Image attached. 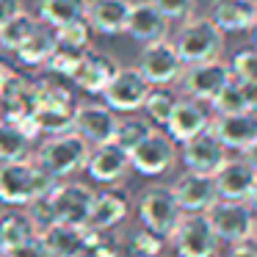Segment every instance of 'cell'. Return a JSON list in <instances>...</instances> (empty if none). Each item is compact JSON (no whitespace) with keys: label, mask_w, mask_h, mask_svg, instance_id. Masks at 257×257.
<instances>
[{"label":"cell","mask_w":257,"mask_h":257,"mask_svg":"<svg viewBox=\"0 0 257 257\" xmlns=\"http://www.w3.org/2000/svg\"><path fill=\"white\" fill-rule=\"evenodd\" d=\"M232 80V69L227 61L216 58V61H202V64H185L183 75H180V94L199 100L210 105V100Z\"/></svg>","instance_id":"obj_8"},{"label":"cell","mask_w":257,"mask_h":257,"mask_svg":"<svg viewBox=\"0 0 257 257\" xmlns=\"http://www.w3.org/2000/svg\"><path fill=\"white\" fill-rule=\"evenodd\" d=\"M86 6H89V0H36V20L56 31L61 25L83 20Z\"/></svg>","instance_id":"obj_28"},{"label":"cell","mask_w":257,"mask_h":257,"mask_svg":"<svg viewBox=\"0 0 257 257\" xmlns=\"http://www.w3.org/2000/svg\"><path fill=\"white\" fill-rule=\"evenodd\" d=\"M133 199L124 188L108 185L105 191L94 194V205H91V216H89V229L94 232H111L113 227L124 221L130 216Z\"/></svg>","instance_id":"obj_19"},{"label":"cell","mask_w":257,"mask_h":257,"mask_svg":"<svg viewBox=\"0 0 257 257\" xmlns=\"http://www.w3.org/2000/svg\"><path fill=\"white\" fill-rule=\"evenodd\" d=\"M53 47H56V34H53V28L42 25V28L36 31V34L31 36V39L25 42L17 53H14V56H17V61L23 64V67L45 69L47 58H50V53H53Z\"/></svg>","instance_id":"obj_31"},{"label":"cell","mask_w":257,"mask_h":257,"mask_svg":"<svg viewBox=\"0 0 257 257\" xmlns=\"http://www.w3.org/2000/svg\"><path fill=\"white\" fill-rule=\"evenodd\" d=\"M119 113L111 111L105 102H78L72 119V130L83 136L91 147L113 141V130H116Z\"/></svg>","instance_id":"obj_14"},{"label":"cell","mask_w":257,"mask_h":257,"mask_svg":"<svg viewBox=\"0 0 257 257\" xmlns=\"http://www.w3.org/2000/svg\"><path fill=\"white\" fill-rule=\"evenodd\" d=\"M97 191L78 180H58L50 188V205H53V218L61 224L72 227H89L91 205H94Z\"/></svg>","instance_id":"obj_7"},{"label":"cell","mask_w":257,"mask_h":257,"mask_svg":"<svg viewBox=\"0 0 257 257\" xmlns=\"http://www.w3.org/2000/svg\"><path fill=\"white\" fill-rule=\"evenodd\" d=\"M229 69H232V78L240 80V83H254L257 80V47H246V50H238L229 61Z\"/></svg>","instance_id":"obj_37"},{"label":"cell","mask_w":257,"mask_h":257,"mask_svg":"<svg viewBox=\"0 0 257 257\" xmlns=\"http://www.w3.org/2000/svg\"><path fill=\"white\" fill-rule=\"evenodd\" d=\"M207 17L224 34H249L257 25V0H213Z\"/></svg>","instance_id":"obj_23"},{"label":"cell","mask_w":257,"mask_h":257,"mask_svg":"<svg viewBox=\"0 0 257 257\" xmlns=\"http://www.w3.org/2000/svg\"><path fill=\"white\" fill-rule=\"evenodd\" d=\"M172 191L183 213H205L218 199L213 174H199V172H188V169L172 183Z\"/></svg>","instance_id":"obj_18"},{"label":"cell","mask_w":257,"mask_h":257,"mask_svg":"<svg viewBox=\"0 0 257 257\" xmlns=\"http://www.w3.org/2000/svg\"><path fill=\"white\" fill-rule=\"evenodd\" d=\"M246 202H249V207L254 210V216H257V183H254V188H251V194H249V199H246Z\"/></svg>","instance_id":"obj_47"},{"label":"cell","mask_w":257,"mask_h":257,"mask_svg":"<svg viewBox=\"0 0 257 257\" xmlns=\"http://www.w3.org/2000/svg\"><path fill=\"white\" fill-rule=\"evenodd\" d=\"M3 257H50L45 249V243H42V238L36 235V238L31 240H23V243L12 246V249L3 251Z\"/></svg>","instance_id":"obj_41"},{"label":"cell","mask_w":257,"mask_h":257,"mask_svg":"<svg viewBox=\"0 0 257 257\" xmlns=\"http://www.w3.org/2000/svg\"><path fill=\"white\" fill-rule=\"evenodd\" d=\"M216 180V191H218V199H238L246 202L257 183V174L249 163L243 161V155L238 158H227V161L218 166V172L213 174Z\"/></svg>","instance_id":"obj_22"},{"label":"cell","mask_w":257,"mask_h":257,"mask_svg":"<svg viewBox=\"0 0 257 257\" xmlns=\"http://www.w3.org/2000/svg\"><path fill=\"white\" fill-rule=\"evenodd\" d=\"M229 257H257V240L249 235V238L229 243Z\"/></svg>","instance_id":"obj_43"},{"label":"cell","mask_w":257,"mask_h":257,"mask_svg":"<svg viewBox=\"0 0 257 257\" xmlns=\"http://www.w3.org/2000/svg\"><path fill=\"white\" fill-rule=\"evenodd\" d=\"M0 102L6 105V116L3 119H12L17 124L31 122L36 116V108H39V80L20 75V80L9 89V94Z\"/></svg>","instance_id":"obj_26"},{"label":"cell","mask_w":257,"mask_h":257,"mask_svg":"<svg viewBox=\"0 0 257 257\" xmlns=\"http://www.w3.org/2000/svg\"><path fill=\"white\" fill-rule=\"evenodd\" d=\"M163 249H166V238L144 227L133 229L124 240V254L127 257H163Z\"/></svg>","instance_id":"obj_36"},{"label":"cell","mask_w":257,"mask_h":257,"mask_svg":"<svg viewBox=\"0 0 257 257\" xmlns=\"http://www.w3.org/2000/svg\"><path fill=\"white\" fill-rule=\"evenodd\" d=\"M251 34H254V45H257V25H254V28H251Z\"/></svg>","instance_id":"obj_49"},{"label":"cell","mask_w":257,"mask_h":257,"mask_svg":"<svg viewBox=\"0 0 257 257\" xmlns=\"http://www.w3.org/2000/svg\"><path fill=\"white\" fill-rule=\"evenodd\" d=\"M210 119H213V113L205 102L180 94L177 105H174L172 116H169V122L163 124V127H166V136L174 144H183V141L205 133V130L210 127Z\"/></svg>","instance_id":"obj_16"},{"label":"cell","mask_w":257,"mask_h":257,"mask_svg":"<svg viewBox=\"0 0 257 257\" xmlns=\"http://www.w3.org/2000/svg\"><path fill=\"white\" fill-rule=\"evenodd\" d=\"M39 238L50 257H78L86 249V243L91 240V229L53 221L45 229H39Z\"/></svg>","instance_id":"obj_24"},{"label":"cell","mask_w":257,"mask_h":257,"mask_svg":"<svg viewBox=\"0 0 257 257\" xmlns=\"http://www.w3.org/2000/svg\"><path fill=\"white\" fill-rule=\"evenodd\" d=\"M78 257H122V249L113 238H108V232H94L91 229V240Z\"/></svg>","instance_id":"obj_40"},{"label":"cell","mask_w":257,"mask_h":257,"mask_svg":"<svg viewBox=\"0 0 257 257\" xmlns=\"http://www.w3.org/2000/svg\"><path fill=\"white\" fill-rule=\"evenodd\" d=\"M133 0H89L86 6V23L94 34L119 36L127 28V14Z\"/></svg>","instance_id":"obj_25"},{"label":"cell","mask_w":257,"mask_h":257,"mask_svg":"<svg viewBox=\"0 0 257 257\" xmlns=\"http://www.w3.org/2000/svg\"><path fill=\"white\" fill-rule=\"evenodd\" d=\"M177 163V144L166 136V130H152L139 147L130 150V169L141 177H161Z\"/></svg>","instance_id":"obj_10"},{"label":"cell","mask_w":257,"mask_h":257,"mask_svg":"<svg viewBox=\"0 0 257 257\" xmlns=\"http://www.w3.org/2000/svg\"><path fill=\"white\" fill-rule=\"evenodd\" d=\"M83 172L100 185H116V183H122L130 172V152H124L122 147L113 144V141L97 144V147H91Z\"/></svg>","instance_id":"obj_15"},{"label":"cell","mask_w":257,"mask_h":257,"mask_svg":"<svg viewBox=\"0 0 257 257\" xmlns=\"http://www.w3.org/2000/svg\"><path fill=\"white\" fill-rule=\"evenodd\" d=\"M89 50V47H86ZM83 47H72V45H61V42H56V47H53L50 58H47L45 69L53 75V78H72V72L78 69L80 58H83Z\"/></svg>","instance_id":"obj_35"},{"label":"cell","mask_w":257,"mask_h":257,"mask_svg":"<svg viewBox=\"0 0 257 257\" xmlns=\"http://www.w3.org/2000/svg\"><path fill=\"white\" fill-rule=\"evenodd\" d=\"M172 42L183 64L216 61L224 53V31H218V25L210 17H196V14L180 23V31Z\"/></svg>","instance_id":"obj_4"},{"label":"cell","mask_w":257,"mask_h":257,"mask_svg":"<svg viewBox=\"0 0 257 257\" xmlns=\"http://www.w3.org/2000/svg\"><path fill=\"white\" fill-rule=\"evenodd\" d=\"M20 12H25L23 0H0V25L9 23L12 17H17Z\"/></svg>","instance_id":"obj_44"},{"label":"cell","mask_w":257,"mask_h":257,"mask_svg":"<svg viewBox=\"0 0 257 257\" xmlns=\"http://www.w3.org/2000/svg\"><path fill=\"white\" fill-rule=\"evenodd\" d=\"M78 97L69 86L58 83L56 78H42L39 80V108H36V127L39 136H56L72 130L75 108H78Z\"/></svg>","instance_id":"obj_3"},{"label":"cell","mask_w":257,"mask_h":257,"mask_svg":"<svg viewBox=\"0 0 257 257\" xmlns=\"http://www.w3.org/2000/svg\"><path fill=\"white\" fill-rule=\"evenodd\" d=\"M39 235V227L31 218V213L25 207H6L0 210V251L12 249V246L31 240Z\"/></svg>","instance_id":"obj_27"},{"label":"cell","mask_w":257,"mask_h":257,"mask_svg":"<svg viewBox=\"0 0 257 257\" xmlns=\"http://www.w3.org/2000/svg\"><path fill=\"white\" fill-rule=\"evenodd\" d=\"M180 94L172 89V86H152L150 94H147L144 105H141V111H144V116L150 119L152 124H166L169 116H172L174 105H177Z\"/></svg>","instance_id":"obj_32"},{"label":"cell","mask_w":257,"mask_h":257,"mask_svg":"<svg viewBox=\"0 0 257 257\" xmlns=\"http://www.w3.org/2000/svg\"><path fill=\"white\" fill-rule=\"evenodd\" d=\"M89 152H91L89 141L83 136H78L75 130H67V133L45 136V141L34 152V161L53 180H69L72 174L86 169Z\"/></svg>","instance_id":"obj_1"},{"label":"cell","mask_w":257,"mask_h":257,"mask_svg":"<svg viewBox=\"0 0 257 257\" xmlns=\"http://www.w3.org/2000/svg\"><path fill=\"white\" fill-rule=\"evenodd\" d=\"M136 213H139L141 227L161 235V238H169V232L183 216L172 185H161V183L144 188V194L139 196V205H136Z\"/></svg>","instance_id":"obj_6"},{"label":"cell","mask_w":257,"mask_h":257,"mask_svg":"<svg viewBox=\"0 0 257 257\" xmlns=\"http://www.w3.org/2000/svg\"><path fill=\"white\" fill-rule=\"evenodd\" d=\"M240 155H243V161H246V163H249V166H251V169H254V174H257V139H254V141H251V144H249V147H246V150H243V152H240Z\"/></svg>","instance_id":"obj_45"},{"label":"cell","mask_w":257,"mask_h":257,"mask_svg":"<svg viewBox=\"0 0 257 257\" xmlns=\"http://www.w3.org/2000/svg\"><path fill=\"white\" fill-rule=\"evenodd\" d=\"M210 130L227 150L243 152L257 139V111L221 113L210 119Z\"/></svg>","instance_id":"obj_20"},{"label":"cell","mask_w":257,"mask_h":257,"mask_svg":"<svg viewBox=\"0 0 257 257\" xmlns=\"http://www.w3.org/2000/svg\"><path fill=\"white\" fill-rule=\"evenodd\" d=\"M0 257H3V251H0Z\"/></svg>","instance_id":"obj_50"},{"label":"cell","mask_w":257,"mask_h":257,"mask_svg":"<svg viewBox=\"0 0 257 257\" xmlns=\"http://www.w3.org/2000/svg\"><path fill=\"white\" fill-rule=\"evenodd\" d=\"M169 25L172 23L158 12L155 3H150V0H136V3H130L124 34H127L133 42H139V45H150V42L166 39Z\"/></svg>","instance_id":"obj_21"},{"label":"cell","mask_w":257,"mask_h":257,"mask_svg":"<svg viewBox=\"0 0 257 257\" xmlns=\"http://www.w3.org/2000/svg\"><path fill=\"white\" fill-rule=\"evenodd\" d=\"M152 86L147 83V78L136 67H119L116 75L108 80L105 91H102V102L116 113H136L141 111L147 94Z\"/></svg>","instance_id":"obj_11"},{"label":"cell","mask_w":257,"mask_h":257,"mask_svg":"<svg viewBox=\"0 0 257 257\" xmlns=\"http://www.w3.org/2000/svg\"><path fill=\"white\" fill-rule=\"evenodd\" d=\"M169 23H185L196 14V0H150Z\"/></svg>","instance_id":"obj_39"},{"label":"cell","mask_w":257,"mask_h":257,"mask_svg":"<svg viewBox=\"0 0 257 257\" xmlns=\"http://www.w3.org/2000/svg\"><path fill=\"white\" fill-rule=\"evenodd\" d=\"M155 130V124L147 116H136V113H124L119 116L116 130H113V144H119L124 152H130L133 147H139L147 136Z\"/></svg>","instance_id":"obj_33"},{"label":"cell","mask_w":257,"mask_h":257,"mask_svg":"<svg viewBox=\"0 0 257 257\" xmlns=\"http://www.w3.org/2000/svg\"><path fill=\"white\" fill-rule=\"evenodd\" d=\"M205 216L210 221L213 232L218 235V240H227V243L249 238L251 224H254V210L249 207V202L238 199H216L205 210Z\"/></svg>","instance_id":"obj_12"},{"label":"cell","mask_w":257,"mask_h":257,"mask_svg":"<svg viewBox=\"0 0 257 257\" xmlns=\"http://www.w3.org/2000/svg\"><path fill=\"white\" fill-rule=\"evenodd\" d=\"M17 80H20V72H17V69H14L12 64L0 61V100L9 94V89H12Z\"/></svg>","instance_id":"obj_42"},{"label":"cell","mask_w":257,"mask_h":257,"mask_svg":"<svg viewBox=\"0 0 257 257\" xmlns=\"http://www.w3.org/2000/svg\"><path fill=\"white\" fill-rule=\"evenodd\" d=\"M246 86V97H249V108L257 111V80L254 83H243Z\"/></svg>","instance_id":"obj_46"},{"label":"cell","mask_w":257,"mask_h":257,"mask_svg":"<svg viewBox=\"0 0 257 257\" xmlns=\"http://www.w3.org/2000/svg\"><path fill=\"white\" fill-rule=\"evenodd\" d=\"M34 158V139L20 124L0 116V163Z\"/></svg>","instance_id":"obj_29"},{"label":"cell","mask_w":257,"mask_h":257,"mask_svg":"<svg viewBox=\"0 0 257 257\" xmlns=\"http://www.w3.org/2000/svg\"><path fill=\"white\" fill-rule=\"evenodd\" d=\"M39 28H42V23L36 20V14L20 12L17 17H12L9 23L0 25V50L14 56V53H17Z\"/></svg>","instance_id":"obj_30"},{"label":"cell","mask_w":257,"mask_h":257,"mask_svg":"<svg viewBox=\"0 0 257 257\" xmlns=\"http://www.w3.org/2000/svg\"><path fill=\"white\" fill-rule=\"evenodd\" d=\"M58 180L45 174L34 158L0 163V202L6 207H28L36 196L47 194Z\"/></svg>","instance_id":"obj_2"},{"label":"cell","mask_w":257,"mask_h":257,"mask_svg":"<svg viewBox=\"0 0 257 257\" xmlns=\"http://www.w3.org/2000/svg\"><path fill=\"white\" fill-rule=\"evenodd\" d=\"M177 158L183 161V166L188 172H199V174H216L218 166L229 158V150L221 141L213 136V130L207 127L205 133L194 136V139L180 144Z\"/></svg>","instance_id":"obj_13"},{"label":"cell","mask_w":257,"mask_h":257,"mask_svg":"<svg viewBox=\"0 0 257 257\" xmlns=\"http://www.w3.org/2000/svg\"><path fill=\"white\" fill-rule=\"evenodd\" d=\"M56 34V42H61V45H72V47H91V36H94V31L89 28V23L86 20H78V23H69V25H61V28L53 31Z\"/></svg>","instance_id":"obj_38"},{"label":"cell","mask_w":257,"mask_h":257,"mask_svg":"<svg viewBox=\"0 0 257 257\" xmlns=\"http://www.w3.org/2000/svg\"><path fill=\"white\" fill-rule=\"evenodd\" d=\"M240 111H251L249 108V97H246V86L240 80H229L221 91L210 100V113L221 116V113H240Z\"/></svg>","instance_id":"obj_34"},{"label":"cell","mask_w":257,"mask_h":257,"mask_svg":"<svg viewBox=\"0 0 257 257\" xmlns=\"http://www.w3.org/2000/svg\"><path fill=\"white\" fill-rule=\"evenodd\" d=\"M116 69H119V61L111 56V53L89 47L69 80L75 83V89L86 91V94H102L105 86H108V80L116 75Z\"/></svg>","instance_id":"obj_17"},{"label":"cell","mask_w":257,"mask_h":257,"mask_svg":"<svg viewBox=\"0 0 257 257\" xmlns=\"http://www.w3.org/2000/svg\"><path fill=\"white\" fill-rule=\"evenodd\" d=\"M136 69L144 75L150 86H172V83L180 80L185 64H183V58H180L174 42L166 36V39L150 42V45L141 47V56H139Z\"/></svg>","instance_id":"obj_9"},{"label":"cell","mask_w":257,"mask_h":257,"mask_svg":"<svg viewBox=\"0 0 257 257\" xmlns=\"http://www.w3.org/2000/svg\"><path fill=\"white\" fill-rule=\"evenodd\" d=\"M249 235H251V238L257 240V216H254V224H251V232H249Z\"/></svg>","instance_id":"obj_48"},{"label":"cell","mask_w":257,"mask_h":257,"mask_svg":"<svg viewBox=\"0 0 257 257\" xmlns=\"http://www.w3.org/2000/svg\"><path fill=\"white\" fill-rule=\"evenodd\" d=\"M166 240L177 257H216L221 243L205 213H183Z\"/></svg>","instance_id":"obj_5"}]
</instances>
